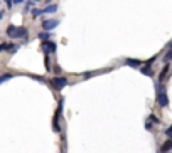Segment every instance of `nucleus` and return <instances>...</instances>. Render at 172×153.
<instances>
[{
    "instance_id": "obj_13",
    "label": "nucleus",
    "mask_w": 172,
    "mask_h": 153,
    "mask_svg": "<svg viewBox=\"0 0 172 153\" xmlns=\"http://www.w3.org/2000/svg\"><path fill=\"white\" fill-rule=\"evenodd\" d=\"M10 77H12V74H0V84H2L3 81L10 79Z\"/></svg>"
},
{
    "instance_id": "obj_9",
    "label": "nucleus",
    "mask_w": 172,
    "mask_h": 153,
    "mask_svg": "<svg viewBox=\"0 0 172 153\" xmlns=\"http://www.w3.org/2000/svg\"><path fill=\"white\" fill-rule=\"evenodd\" d=\"M56 10H57V5H47L42 10V14H52V12H56Z\"/></svg>"
},
{
    "instance_id": "obj_23",
    "label": "nucleus",
    "mask_w": 172,
    "mask_h": 153,
    "mask_svg": "<svg viewBox=\"0 0 172 153\" xmlns=\"http://www.w3.org/2000/svg\"><path fill=\"white\" fill-rule=\"evenodd\" d=\"M167 153H169V151H167Z\"/></svg>"
},
{
    "instance_id": "obj_4",
    "label": "nucleus",
    "mask_w": 172,
    "mask_h": 153,
    "mask_svg": "<svg viewBox=\"0 0 172 153\" xmlns=\"http://www.w3.org/2000/svg\"><path fill=\"white\" fill-rule=\"evenodd\" d=\"M57 26H59V20H56V19H47V20L42 22V29L47 30V32H51L52 29H56Z\"/></svg>"
},
{
    "instance_id": "obj_7",
    "label": "nucleus",
    "mask_w": 172,
    "mask_h": 153,
    "mask_svg": "<svg viewBox=\"0 0 172 153\" xmlns=\"http://www.w3.org/2000/svg\"><path fill=\"white\" fill-rule=\"evenodd\" d=\"M125 64L130 66V67H140V61H137V59H127Z\"/></svg>"
},
{
    "instance_id": "obj_5",
    "label": "nucleus",
    "mask_w": 172,
    "mask_h": 153,
    "mask_svg": "<svg viewBox=\"0 0 172 153\" xmlns=\"http://www.w3.org/2000/svg\"><path fill=\"white\" fill-rule=\"evenodd\" d=\"M41 47H42L44 54H51V52L56 51V42H52V40H44V42L41 44Z\"/></svg>"
},
{
    "instance_id": "obj_11",
    "label": "nucleus",
    "mask_w": 172,
    "mask_h": 153,
    "mask_svg": "<svg viewBox=\"0 0 172 153\" xmlns=\"http://www.w3.org/2000/svg\"><path fill=\"white\" fill-rule=\"evenodd\" d=\"M17 49H19V45H17V44H7V51H9L10 54H14V52L17 51Z\"/></svg>"
},
{
    "instance_id": "obj_6",
    "label": "nucleus",
    "mask_w": 172,
    "mask_h": 153,
    "mask_svg": "<svg viewBox=\"0 0 172 153\" xmlns=\"http://www.w3.org/2000/svg\"><path fill=\"white\" fill-rule=\"evenodd\" d=\"M170 150H172V140H167V141L160 146V153H167Z\"/></svg>"
},
{
    "instance_id": "obj_17",
    "label": "nucleus",
    "mask_w": 172,
    "mask_h": 153,
    "mask_svg": "<svg viewBox=\"0 0 172 153\" xmlns=\"http://www.w3.org/2000/svg\"><path fill=\"white\" fill-rule=\"evenodd\" d=\"M26 0H12V3H24Z\"/></svg>"
},
{
    "instance_id": "obj_8",
    "label": "nucleus",
    "mask_w": 172,
    "mask_h": 153,
    "mask_svg": "<svg viewBox=\"0 0 172 153\" xmlns=\"http://www.w3.org/2000/svg\"><path fill=\"white\" fill-rule=\"evenodd\" d=\"M140 72H142V74H145V76H154V71L150 69V66H145V67H142V69H140Z\"/></svg>"
},
{
    "instance_id": "obj_21",
    "label": "nucleus",
    "mask_w": 172,
    "mask_h": 153,
    "mask_svg": "<svg viewBox=\"0 0 172 153\" xmlns=\"http://www.w3.org/2000/svg\"><path fill=\"white\" fill-rule=\"evenodd\" d=\"M34 2H39V0H34Z\"/></svg>"
},
{
    "instance_id": "obj_15",
    "label": "nucleus",
    "mask_w": 172,
    "mask_h": 153,
    "mask_svg": "<svg viewBox=\"0 0 172 153\" xmlns=\"http://www.w3.org/2000/svg\"><path fill=\"white\" fill-rule=\"evenodd\" d=\"M149 121H154V123H155V125H157V123H159V119H157V118H155V116H154V114H150V118H149Z\"/></svg>"
},
{
    "instance_id": "obj_18",
    "label": "nucleus",
    "mask_w": 172,
    "mask_h": 153,
    "mask_svg": "<svg viewBox=\"0 0 172 153\" xmlns=\"http://www.w3.org/2000/svg\"><path fill=\"white\" fill-rule=\"evenodd\" d=\"M3 17H5V12H3V10H0V20H2Z\"/></svg>"
},
{
    "instance_id": "obj_16",
    "label": "nucleus",
    "mask_w": 172,
    "mask_h": 153,
    "mask_svg": "<svg viewBox=\"0 0 172 153\" xmlns=\"http://www.w3.org/2000/svg\"><path fill=\"white\" fill-rule=\"evenodd\" d=\"M7 49V44H0V51H5Z\"/></svg>"
},
{
    "instance_id": "obj_14",
    "label": "nucleus",
    "mask_w": 172,
    "mask_h": 153,
    "mask_svg": "<svg viewBox=\"0 0 172 153\" xmlns=\"http://www.w3.org/2000/svg\"><path fill=\"white\" fill-rule=\"evenodd\" d=\"M41 14H42V10H39V9H34V10H32V17H39Z\"/></svg>"
},
{
    "instance_id": "obj_19",
    "label": "nucleus",
    "mask_w": 172,
    "mask_h": 153,
    "mask_svg": "<svg viewBox=\"0 0 172 153\" xmlns=\"http://www.w3.org/2000/svg\"><path fill=\"white\" fill-rule=\"evenodd\" d=\"M5 2H7V5H9V7H12V0H5Z\"/></svg>"
},
{
    "instance_id": "obj_22",
    "label": "nucleus",
    "mask_w": 172,
    "mask_h": 153,
    "mask_svg": "<svg viewBox=\"0 0 172 153\" xmlns=\"http://www.w3.org/2000/svg\"><path fill=\"white\" fill-rule=\"evenodd\" d=\"M49 2H51V0H49Z\"/></svg>"
},
{
    "instance_id": "obj_20",
    "label": "nucleus",
    "mask_w": 172,
    "mask_h": 153,
    "mask_svg": "<svg viewBox=\"0 0 172 153\" xmlns=\"http://www.w3.org/2000/svg\"><path fill=\"white\" fill-rule=\"evenodd\" d=\"M169 47H170V49H172V42H170V44H169Z\"/></svg>"
},
{
    "instance_id": "obj_12",
    "label": "nucleus",
    "mask_w": 172,
    "mask_h": 153,
    "mask_svg": "<svg viewBox=\"0 0 172 153\" xmlns=\"http://www.w3.org/2000/svg\"><path fill=\"white\" fill-rule=\"evenodd\" d=\"M167 72H169V64H167V66H165V67H164V69H162V72H160V76H159V81H160V82L164 81V77H165V74H167Z\"/></svg>"
},
{
    "instance_id": "obj_3",
    "label": "nucleus",
    "mask_w": 172,
    "mask_h": 153,
    "mask_svg": "<svg viewBox=\"0 0 172 153\" xmlns=\"http://www.w3.org/2000/svg\"><path fill=\"white\" fill-rule=\"evenodd\" d=\"M51 84H52L54 89H62V88H66V84H68V79H66V77H52Z\"/></svg>"
},
{
    "instance_id": "obj_2",
    "label": "nucleus",
    "mask_w": 172,
    "mask_h": 153,
    "mask_svg": "<svg viewBox=\"0 0 172 153\" xmlns=\"http://www.w3.org/2000/svg\"><path fill=\"white\" fill-rule=\"evenodd\" d=\"M157 103H159V106H160V108H165V106H169V98H167L165 89L157 91Z\"/></svg>"
},
{
    "instance_id": "obj_10",
    "label": "nucleus",
    "mask_w": 172,
    "mask_h": 153,
    "mask_svg": "<svg viewBox=\"0 0 172 153\" xmlns=\"http://www.w3.org/2000/svg\"><path fill=\"white\" fill-rule=\"evenodd\" d=\"M37 39L49 40V32H47V30H44V32H39V34H37Z\"/></svg>"
},
{
    "instance_id": "obj_1",
    "label": "nucleus",
    "mask_w": 172,
    "mask_h": 153,
    "mask_svg": "<svg viewBox=\"0 0 172 153\" xmlns=\"http://www.w3.org/2000/svg\"><path fill=\"white\" fill-rule=\"evenodd\" d=\"M5 34L12 37V39H19V37H22L24 40L27 42V39H29V32H27V29L26 27H15V26H9L7 27V30H5Z\"/></svg>"
}]
</instances>
